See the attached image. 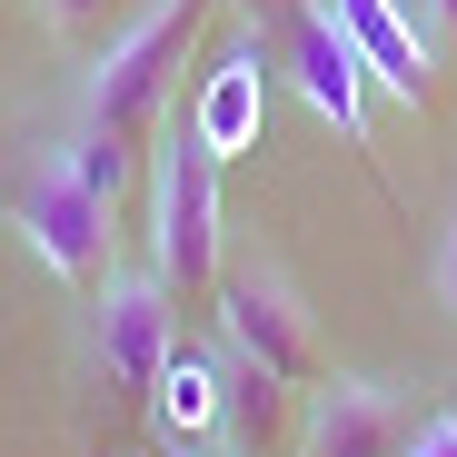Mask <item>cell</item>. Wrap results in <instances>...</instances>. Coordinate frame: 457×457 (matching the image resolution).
Returning a JSON list of instances; mask_svg holds the SVG:
<instances>
[{
    "mask_svg": "<svg viewBox=\"0 0 457 457\" xmlns=\"http://www.w3.org/2000/svg\"><path fill=\"white\" fill-rule=\"evenodd\" d=\"M100 11H110V0H40V21H50V30H70V40H80Z\"/></svg>",
    "mask_w": 457,
    "mask_h": 457,
    "instance_id": "14",
    "label": "cell"
},
{
    "mask_svg": "<svg viewBox=\"0 0 457 457\" xmlns=\"http://www.w3.org/2000/svg\"><path fill=\"white\" fill-rule=\"evenodd\" d=\"M259 100H269V70H259V30H249L239 50L209 70V90L189 100V129L228 160V149H249V139H259Z\"/></svg>",
    "mask_w": 457,
    "mask_h": 457,
    "instance_id": "9",
    "label": "cell"
},
{
    "mask_svg": "<svg viewBox=\"0 0 457 457\" xmlns=\"http://www.w3.org/2000/svg\"><path fill=\"white\" fill-rule=\"evenodd\" d=\"M408 11L428 21V40H457V0H408Z\"/></svg>",
    "mask_w": 457,
    "mask_h": 457,
    "instance_id": "15",
    "label": "cell"
},
{
    "mask_svg": "<svg viewBox=\"0 0 457 457\" xmlns=\"http://www.w3.org/2000/svg\"><path fill=\"white\" fill-rule=\"evenodd\" d=\"M209 309H219V348L239 358V368L278 378V388H328L319 319H309V298H298V288H288L269 259H249V269H219Z\"/></svg>",
    "mask_w": 457,
    "mask_h": 457,
    "instance_id": "3",
    "label": "cell"
},
{
    "mask_svg": "<svg viewBox=\"0 0 457 457\" xmlns=\"http://www.w3.org/2000/svg\"><path fill=\"white\" fill-rule=\"evenodd\" d=\"M288 80H298V100H309L348 149H368V70H358V50H348V30L319 11V0H298V21H288Z\"/></svg>",
    "mask_w": 457,
    "mask_h": 457,
    "instance_id": "7",
    "label": "cell"
},
{
    "mask_svg": "<svg viewBox=\"0 0 457 457\" xmlns=\"http://www.w3.org/2000/svg\"><path fill=\"white\" fill-rule=\"evenodd\" d=\"M398 457H457V408H437V418H418Z\"/></svg>",
    "mask_w": 457,
    "mask_h": 457,
    "instance_id": "13",
    "label": "cell"
},
{
    "mask_svg": "<svg viewBox=\"0 0 457 457\" xmlns=\"http://www.w3.org/2000/svg\"><path fill=\"white\" fill-rule=\"evenodd\" d=\"M408 447V408L388 378H328L309 388V418H298V457H398Z\"/></svg>",
    "mask_w": 457,
    "mask_h": 457,
    "instance_id": "8",
    "label": "cell"
},
{
    "mask_svg": "<svg viewBox=\"0 0 457 457\" xmlns=\"http://www.w3.org/2000/svg\"><path fill=\"white\" fill-rule=\"evenodd\" d=\"M149 408H160V428H170V447H209V428L228 418V398H219V368L179 348V358L160 368V388H149Z\"/></svg>",
    "mask_w": 457,
    "mask_h": 457,
    "instance_id": "10",
    "label": "cell"
},
{
    "mask_svg": "<svg viewBox=\"0 0 457 457\" xmlns=\"http://www.w3.org/2000/svg\"><path fill=\"white\" fill-rule=\"evenodd\" d=\"M170 457H228V447H170Z\"/></svg>",
    "mask_w": 457,
    "mask_h": 457,
    "instance_id": "16",
    "label": "cell"
},
{
    "mask_svg": "<svg viewBox=\"0 0 457 457\" xmlns=\"http://www.w3.org/2000/svg\"><path fill=\"white\" fill-rule=\"evenodd\" d=\"M110 219H120L110 199L70 189L60 170H30L21 199H11V228L50 259V278H60V288H80V298H100V278L120 269V228H110Z\"/></svg>",
    "mask_w": 457,
    "mask_h": 457,
    "instance_id": "5",
    "label": "cell"
},
{
    "mask_svg": "<svg viewBox=\"0 0 457 457\" xmlns=\"http://www.w3.org/2000/svg\"><path fill=\"white\" fill-rule=\"evenodd\" d=\"M40 170H60L70 189H90V199H129V179H139V149H120V139H100V129H80V120H70L50 149H40Z\"/></svg>",
    "mask_w": 457,
    "mask_h": 457,
    "instance_id": "11",
    "label": "cell"
},
{
    "mask_svg": "<svg viewBox=\"0 0 457 457\" xmlns=\"http://www.w3.org/2000/svg\"><path fill=\"white\" fill-rule=\"evenodd\" d=\"M428 288H437V319L457 328V209H447V228H437V259H428Z\"/></svg>",
    "mask_w": 457,
    "mask_h": 457,
    "instance_id": "12",
    "label": "cell"
},
{
    "mask_svg": "<svg viewBox=\"0 0 457 457\" xmlns=\"http://www.w3.org/2000/svg\"><path fill=\"white\" fill-rule=\"evenodd\" d=\"M170 358H179V298L160 288V269H110L90 298V368L120 398H149Z\"/></svg>",
    "mask_w": 457,
    "mask_h": 457,
    "instance_id": "4",
    "label": "cell"
},
{
    "mask_svg": "<svg viewBox=\"0 0 457 457\" xmlns=\"http://www.w3.org/2000/svg\"><path fill=\"white\" fill-rule=\"evenodd\" d=\"M149 269L170 298L219 288V149L189 120L149 139Z\"/></svg>",
    "mask_w": 457,
    "mask_h": 457,
    "instance_id": "2",
    "label": "cell"
},
{
    "mask_svg": "<svg viewBox=\"0 0 457 457\" xmlns=\"http://www.w3.org/2000/svg\"><path fill=\"white\" fill-rule=\"evenodd\" d=\"M319 11L348 30L358 70H368L388 100H408V110L437 100V40H428V21L408 11V0H319Z\"/></svg>",
    "mask_w": 457,
    "mask_h": 457,
    "instance_id": "6",
    "label": "cell"
},
{
    "mask_svg": "<svg viewBox=\"0 0 457 457\" xmlns=\"http://www.w3.org/2000/svg\"><path fill=\"white\" fill-rule=\"evenodd\" d=\"M199 21H209V0H149L129 30H110L100 60L80 70V129H100L120 149L160 139L170 129V90H179V70L199 50Z\"/></svg>",
    "mask_w": 457,
    "mask_h": 457,
    "instance_id": "1",
    "label": "cell"
}]
</instances>
